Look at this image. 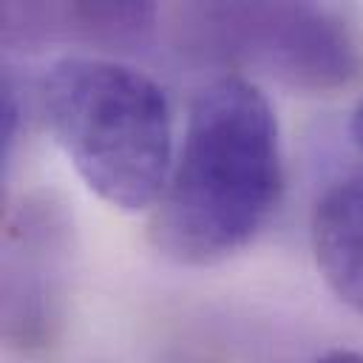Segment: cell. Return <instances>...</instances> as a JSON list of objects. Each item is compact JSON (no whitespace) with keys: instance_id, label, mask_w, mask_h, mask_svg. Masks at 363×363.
Instances as JSON below:
<instances>
[{"instance_id":"9c48e42d","label":"cell","mask_w":363,"mask_h":363,"mask_svg":"<svg viewBox=\"0 0 363 363\" xmlns=\"http://www.w3.org/2000/svg\"><path fill=\"white\" fill-rule=\"evenodd\" d=\"M352 139H354V145L363 150V99L357 102V108H354V113H352Z\"/></svg>"},{"instance_id":"6da1fadb","label":"cell","mask_w":363,"mask_h":363,"mask_svg":"<svg viewBox=\"0 0 363 363\" xmlns=\"http://www.w3.org/2000/svg\"><path fill=\"white\" fill-rule=\"evenodd\" d=\"M281 190L284 156L269 99L238 74L218 77L190 102L182 147L150 210V241L176 264H218L267 227Z\"/></svg>"},{"instance_id":"277c9868","label":"cell","mask_w":363,"mask_h":363,"mask_svg":"<svg viewBox=\"0 0 363 363\" xmlns=\"http://www.w3.org/2000/svg\"><path fill=\"white\" fill-rule=\"evenodd\" d=\"M71 221L62 204L31 196L6 224L3 258V335L23 354L43 352L62 318L65 258Z\"/></svg>"},{"instance_id":"7a4b0ae2","label":"cell","mask_w":363,"mask_h":363,"mask_svg":"<svg viewBox=\"0 0 363 363\" xmlns=\"http://www.w3.org/2000/svg\"><path fill=\"white\" fill-rule=\"evenodd\" d=\"M43 122L91 193L153 210L173 167L170 105L156 79L111 57H65L40 82Z\"/></svg>"},{"instance_id":"5b68a950","label":"cell","mask_w":363,"mask_h":363,"mask_svg":"<svg viewBox=\"0 0 363 363\" xmlns=\"http://www.w3.org/2000/svg\"><path fill=\"white\" fill-rule=\"evenodd\" d=\"M3 43L43 48L45 43H79L102 51H130L150 43L159 9L153 3H6Z\"/></svg>"},{"instance_id":"52a82bcc","label":"cell","mask_w":363,"mask_h":363,"mask_svg":"<svg viewBox=\"0 0 363 363\" xmlns=\"http://www.w3.org/2000/svg\"><path fill=\"white\" fill-rule=\"evenodd\" d=\"M20 99L11 77H3V96H0V153H3V167H9L17 136H20Z\"/></svg>"},{"instance_id":"8992f818","label":"cell","mask_w":363,"mask_h":363,"mask_svg":"<svg viewBox=\"0 0 363 363\" xmlns=\"http://www.w3.org/2000/svg\"><path fill=\"white\" fill-rule=\"evenodd\" d=\"M312 255L340 303L363 315V170L332 182L312 210Z\"/></svg>"},{"instance_id":"3957f363","label":"cell","mask_w":363,"mask_h":363,"mask_svg":"<svg viewBox=\"0 0 363 363\" xmlns=\"http://www.w3.org/2000/svg\"><path fill=\"white\" fill-rule=\"evenodd\" d=\"M182 31L207 57L261 68L306 94L340 91L363 68L354 28L315 3H196Z\"/></svg>"},{"instance_id":"ba28073f","label":"cell","mask_w":363,"mask_h":363,"mask_svg":"<svg viewBox=\"0 0 363 363\" xmlns=\"http://www.w3.org/2000/svg\"><path fill=\"white\" fill-rule=\"evenodd\" d=\"M315 363H363V352H354V349H329Z\"/></svg>"}]
</instances>
